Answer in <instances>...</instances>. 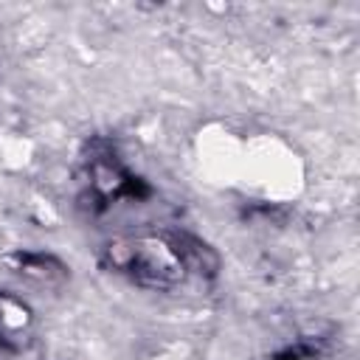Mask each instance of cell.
Listing matches in <instances>:
<instances>
[{"mask_svg":"<svg viewBox=\"0 0 360 360\" xmlns=\"http://www.w3.org/2000/svg\"><path fill=\"white\" fill-rule=\"evenodd\" d=\"M6 264L14 276L42 290H59L70 278V267L59 256L45 250H14L6 256Z\"/></svg>","mask_w":360,"mask_h":360,"instance_id":"obj_4","label":"cell"},{"mask_svg":"<svg viewBox=\"0 0 360 360\" xmlns=\"http://www.w3.org/2000/svg\"><path fill=\"white\" fill-rule=\"evenodd\" d=\"M87 174H90V191L96 200H101V205L124 200V197L135 200V197L146 194L141 180L110 149L93 152V158H87Z\"/></svg>","mask_w":360,"mask_h":360,"instance_id":"obj_3","label":"cell"},{"mask_svg":"<svg viewBox=\"0 0 360 360\" xmlns=\"http://www.w3.org/2000/svg\"><path fill=\"white\" fill-rule=\"evenodd\" d=\"M98 259L107 273L152 292H177L191 278H214L219 270L217 250L186 231L121 233L101 248Z\"/></svg>","mask_w":360,"mask_h":360,"instance_id":"obj_1","label":"cell"},{"mask_svg":"<svg viewBox=\"0 0 360 360\" xmlns=\"http://www.w3.org/2000/svg\"><path fill=\"white\" fill-rule=\"evenodd\" d=\"M0 360H39L34 312L11 292H0Z\"/></svg>","mask_w":360,"mask_h":360,"instance_id":"obj_2","label":"cell"}]
</instances>
